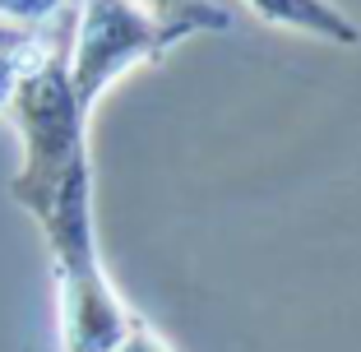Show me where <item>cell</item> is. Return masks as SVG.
I'll return each instance as SVG.
<instances>
[{
	"label": "cell",
	"mask_w": 361,
	"mask_h": 352,
	"mask_svg": "<svg viewBox=\"0 0 361 352\" xmlns=\"http://www.w3.org/2000/svg\"><path fill=\"white\" fill-rule=\"evenodd\" d=\"M139 10H149L153 19L180 28L185 37L195 32H227L232 28V10L218 5V0H135Z\"/></svg>",
	"instance_id": "5b68a950"
},
{
	"label": "cell",
	"mask_w": 361,
	"mask_h": 352,
	"mask_svg": "<svg viewBox=\"0 0 361 352\" xmlns=\"http://www.w3.org/2000/svg\"><path fill=\"white\" fill-rule=\"evenodd\" d=\"M185 32L153 19L135 0H70V84L93 116L102 93L135 65L167 56Z\"/></svg>",
	"instance_id": "7a4b0ae2"
},
{
	"label": "cell",
	"mask_w": 361,
	"mask_h": 352,
	"mask_svg": "<svg viewBox=\"0 0 361 352\" xmlns=\"http://www.w3.org/2000/svg\"><path fill=\"white\" fill-rule=\"evenodd\" d=\"M70 0H0V23L23 32H47L65 14Z\"/></svg>",
	"instance_id": "8992f818"
},
{
	"label": "cell",
	"mask_w": 361,
	"mask_h": 352,
	"mask_svg": "<svg viewBox=\"0 0 361 352\" xmlns=\"http://www.w3.org/2000/svg\"><path fill=\"white\" fill-rule=\"evenodd\" d=\"M56 283H61L65 352H116L126 343L130 324L139 315H130L126 301L116 297L102 269V255H79L56 265Z\"/></svg>",
	"instance_id": "3957f363"
},
{
	"label": "cell",
	"mask_w": 361,
	"mask_h": 352,
	"mask_svg": "<svg viewBox=\"0 0 361 352\" xmlns=\"http://www.w3.org/2000/svg\"><path fill=\"white\" fill-rule=\"evenodd\" d=\"M28 42H37V32H23V28H5V23H0V47H28Z\"/></svg>",
	"instance_id": "ba28073f"
},
{
	"label": "cell",
	"mask_w": 361,
	"mask_h": 352,
	"mask_svg": "<svg viewBox=\"0 0 361 352\" xmlns=\"http://www.w3.org/2000/svg\"><path fill=\"white\" fill-rule=\"evenodd\" d=\"M241 5L269 28H287V32H301V37L334 42V47L361 42L357 19H348L334 0H241Z\"/></svg>",
	"instance_id": "277c9868"
},
{
	"label": "cell",
	"mask_w": 361,
	"mask_h": 352,
	"mask_svg": "<svg viewBox=\"0 0 361 352\" xmlns=\"http://www.w3.org/2000/svg\"><path fill=\"white\" fill-rule=\"evenodd\" d=\"M37 37H42V32H37ZM32 47H37V42H28V47H0V111H10L14 88H19L23 70H28Z\"/></svg>",
	"instance_id": "52a82bcc"
},
{
	"label": "cell",
	"mask_w": 361,
	"mask_h": 352,
	"mask_svg": "<svg viewBox=\"0 0 361 352\" xmlns=\"http://www.w3.org/2000/svg\"><path fill=\"white\" fill-rule=\"evenodd\" d=\"M10 111L23 139V167L10 181V190L42 227L51 218V209L75 186L93 181V167H88V111L79 107L75 84H70V5L37 37L28 70H23L19 88H14Z\"/></svg>",
	"instance_id": "6da1fadb"
}]
</instances>
